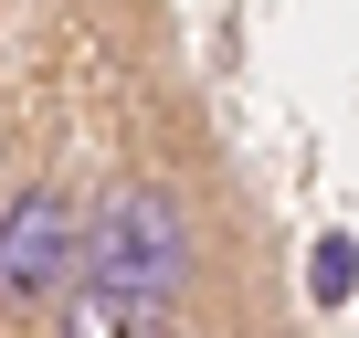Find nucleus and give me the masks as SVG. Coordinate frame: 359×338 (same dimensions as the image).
<instances>
[{
    "instance_id": "nucleus-1",
    "label": "nucleus",
    "mask_w": 359,
    "mask_h": 338,
    "mask_svg": "<svg viewBox=\"0 0 359 338\" xmlns=\"http://www.w3.org/2000/svg\"><path fill=\"white\" fill-rule=\"evenodd\" d=\"M85 275L191 317V296H201V212L180 201V180H148V169L137 180H106L85 201Z\"/></svg>"
},
{
    "instance_id": "nucleus-2",
    "label": "nucleus",
    "mask_w": 359,
    "mask_h": 338,
    "mask_svg": "<svg viewBox=\"0 0 359 338\" xmlns=\"http://www.w3.org/2000/svg\"><path fill=\"white\" fill-rule=\"evenodd\" d=\"M85 275V201L64 180H22L0 201V317L11 327H43Z\"/></svg>"
},
{
    "instance_id": "nucleus-3",
    "label": "nucleus",
    "mask_w": 359,
    "mask_h": 338,
    "mask_svg": "<svg viewBox=\"0 0 359 338\" xmlns=\"http://www.w3.org/2000/svg\"><path fill=\"white\" fill-rule=\"evenodd\" d=\"M43 338H180V317L127 296V285H106V275H74V296L43 317Z\"/></svg>"
}]
</instances>
